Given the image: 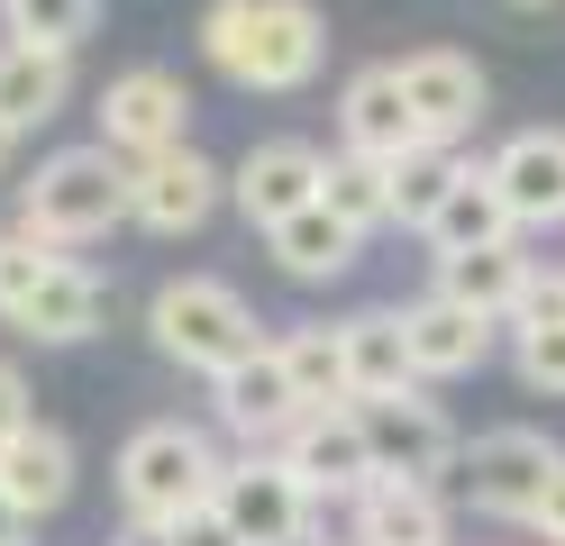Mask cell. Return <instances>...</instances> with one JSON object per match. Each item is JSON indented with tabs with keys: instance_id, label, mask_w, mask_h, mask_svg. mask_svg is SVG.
I'll list each match as a JSON object with an SVG mask.
<instances>
[{
	"instance_id": "6da1fadb",
	"label": "cell",
	"mask_w": 565,
	"mask_h": 546,
	"mask_svg": "<svg viewBox=\"0 0 565 546\" xmlns=\"http://www.w3.org/2000/svg\"><path fill=\"white\" fill-rule=\"evenodd\" d=\"M320 10L310 0H210L201 10V55L237 92H301L320 73Z\"/></svg>"
},
{
	"instance_id": "7a4b0ae2",
	"label": "cell",
	"mask_w": 565,
	"mask_h": 546,
	"mask_svg": "<svg viewBox=\"0 0 565 546\" xmlns=\"http://www.w3.org/2000/svg\"><path fill=\"white\" fill-rule=\"evenodd\" d=\"M220 456H210V437L183 428V419H147L119 447V501H128V528H173L192 520V510L220 501Z\"/></svg>"
},
{
	"instance_id": "3957f363",
	"label": "cell",
	"mask_w": 565,
	"mask_h": 546,
	"mask_svg": "<svg viewBox=\"0 0 565 546\" xmlns=\"http://www.w3.org/2000/svg\"><path fill=\"white\" fill-rule=\"evenodd\" d=\"M119 218H128V164L110 146H64V156H46L38 182H28V201H19V228L46 237V246L100 237Z\"/></svg>"
},
{
	"instance_id": "277c9868",
	"label": "cell",
	"mask_w": 565,
	"mask_h": 546,
	"mask_svg": "<svg viewBox=\"0 0 565 546\" xmlns=\"http://www.w3.org/2000/svg\"><path fill=\"white\" fill-rule=\"evenodd\" d=\"M147 328H156V346L183 364V374H210V383L265 346V338H256V310H246L228 282H210V274L164 282V291H156V310H147Z\"/></svg>"
},
{
	"instance_id": "5b68a950",
	"label": "cell",
	"mask_w": 565,
	"mask_h": 546,
	"mask_svg": "<svg viewBox=\"0 0 565 546\" xmlns=\"http://www.w3.org/2000/svg\"><path fill=\"white\" fill-rule=\"evenodd\" d=\"M556 464L565 456L547 447L539 428H492V437H475V447L456 456V492H466L475 510H492V520H539Z\"/></svg>"
},
{
	"instance_id": "8992f818",
	"label": "cell",
	"mask_w": 565,
	"mask_h": 546,
	"mask_svg": "<svg viewBox=\"0 0 565 546\" xmlns=\"http://www.w3.org/2000/svg\"><path fill=\"white\" fill-rule=\"evenodd\" d=\"M183 119H192V92H183V73H164V64H137L119 73L110 92H100V146H110L119 164H156L183 146Z\"/></svg>"
},
{
	"instance_id": "52a82bcc",
	"label": "cell",
	"mask_w": 565,
	"mask_h": 546,
	"mask_svg": "<svg viewBox=\"0 0 565 546\" xmlns=\"http://www.w3.org/2000/svg\"><path fill=\"white\" fill-rule=\"evenodd\" d=\"M356 428H365V447H374V473H393V483H438V473L466 456V447H456V428L438 419V400H419V392L356 400Z\"/></svg>"
},
{
	"instance_id": "ba28073f",
	"label": "cell",
	"mask_w": 565,
	"mask_h": 546,
	"mask_svg": "<svg viewBox=\"0 0 565 546\" xmlns=\"http://www.w3.org/2000/svg\"><path fill=\"white\" fill-rule=\"evenodd\" d=\"M220 520L246 546H301L310 537V483L282 456H237L220 473Z\"/></svg>"
},
{
	"instance_id": "9c48e42d",
	"label": "cell",
	"mask_w": 565,
	"mask_h": 546,
	"mask_svg": "<svg viewBox=\"0 0 565 546\" xmlns=\"http://www.w3.org/2000/svg\"><path fill=\"white\" fill-rule=\"evenodd\" d=\"M210 392H220V419L246 437V447H282V437H292V428L310 419V410H301L292 364H282V338H265L246 364H228V374L210 383Z\"/></svg>"
},
{
	"instance_id": "30bf717a",
	"label": "cell",
	"mask_w": 565,
	"mask_h": 546,
	"mask_svg": "<svg viewBox=\"0 0 565 546\" xmlns=\"http://www.w3.org/2000/svg\"><path fill=\"white\" fill-rule=\"evenodd\" d=\"M220 192H228V173L210 156H192V146H173V156H156V164H128V218L156 228V237L201 228V218L220 210Z\"/></svg>"
},
{
	"instance_id": "8fae6325",
	"label": "cell",
	"mask_w": 565,
	"mask_h": 546,
	"mask_svg": "<svg viewBox=\"0 0 565 546\" xmlns=\"http://www.w3.org/2000/svg\"><path fill=\"white\" fill-rule=\"evenodd\" d=\"M320 173H329V156H310L301 137H265L256 156H246L237 173H228V201L246 210V228H282V218H301L310 201H320Z\"/></svg>"
},
{
	"instance_id": "7c38bea8",
	"label": "cell",
	"mask_w": 565,
	"mask_h": 546,
	"mask_svg": "<svg viewBox=\"0 0 565 546\" xmlns=\"http://www.w3.org/2000/svg\"><path fill=\"white\" fill-rule=\"evenodd\" d=\"M338 137H347V156H374V164H402L411 146H429L411 92H402V64H365L356 83L338 92Z\"/></svg>"
},
{
	"instance_id": "4fadbf2b",
	"label": "cell",
	"mask_w": 565,
	"mask_h": 546,
	"mask_svg": "<svg viewBox=\"0 0 565 546\" xmlns=\"http://www.w3.org/2000/svg\"><path fill=\"white\" fill-rule=\"evenodd\" d=\"M282 464L301 473L310 483V501L320 492H338V501H356L365 483H374V447H365V428H356V400H347V410H310L292 437H282L274 447Z\"/></svg>"
},
{
	"instance_id": "5bb4252c",
	"label": "cell",
	"mask_w": 565,
	"mask_h": 546,
	"mask_svg": "<svg viewBox=\"0 0 565 546\" xmlns=\"http://www.w3.org/2000/svg\"><path fill=\"white\" fill-rule=\"evenodd\" d=\"M402 92H411L419 137H429V146H456V137L483 119V73H475V55H456V46L402 55Z\"/></svg>"
},
{
	"instance_id": "9a60e30c",
	"label": "cell",
	"mask_w": 565,
	"mask_h": 546,
	"mask_svg": "<svg viewBox=\"0 0 565 546\" xmlns=\"http://www.w3.org/2000/svg\"><path fill=\"white\" fill-rule=\"evenodd\" d=\"M492 182L520 228H556L565 218V128H520L502 156H492Z\"/></svg>"
},
{
	"instance_id": "2e32d148",
	"label": "cell",
	"mask_w": 565,
	"mask_h": 546,
	"mask_svg": "<svg viewBox=\"0 0 565 546\" xmlns=\"http://www.w3.org/2000/svg\"><path fill=\"white\" fill-rule=\"evenodd\" d=\"M402 328H411V364H419V383L475 374L483 346H492V319H483V310H466V301H447V291L411 301V310H402Z\"/></svg>"
},
{
	"instance_id": "e0dca14e",
	"label": "cell",
	"mask_w": 565,
	"mask_h": 546,
	"mask_svg": "<svg viewBox=\"0 0 565 546\" xmlns=\"http://www.w3.org/2000/svg\"><path fill=\"white\" fill-rule=\"evenodd\" d=\"M356 546H447L438 483H393V473H374L356 492Z\"/></svg>"
},
{
	"instance_id": "ac0fdd59",
	"label": "cell",
	"mask_w": 565,
	"mask_h": 546,
	"mask_svg": "<svg viewBox=\"0 0 565 546\" xmlns=\"http://www.w3.org/2000/svg\"><path fill=\"white\" fill-rule=\"evenodd\" d=\"M0 492H10L28 520H46V510H64V492H74V447H64V428L28 419L10 447H0Z\"/></svg>"
},
{
	"instance_id": "d6986e66",
	"label": "cell",
	"mask_w": 565,
	"mask_h": 546,
	"mask_svg": "<svg viewBox=\"0 0 565 546\" xmlns=\"http://www.w3.org/2000/svg\"><path fill=\"white\" fill-rule=\"evenodd\" d=\"M338 328H347V383H356V400L419 392V364H411V328H402V310H356V319H338Z\"/></svg>"
},
{
	"instance_id": "ffe728a7",
	"label": "cell",
	"mask_w": 565,
	"mask_h": 546,
	"mask_svg": "<svg viewBox=\"0 0 565 546\" xmlns=\"http://www.w3.org/2000/svg\"><path fill=\"white\" fill-rule=\"evenodd\" d=\"M100 310H110V282L83 274L74 255H64V265L46 274V291H38L10 328H19V338H38V346H74V338H92V328H100Z\"/></svg>"
},
{
	"instance_id": "44dd1931",
	"label": "cell",
	"mask_w": 565,
	"mask_h": 546,
	"mask_svg": "<svg viewBox=\"0 0 565 546\" xmlns=\"http://www.w3.org/2000/svg\"><path fill=\"white\" fill-rule=\"evenodd\" d=\"M511 201H502V182H492V164H475L466 182L447 192V210L429 218V246L438 255H483V246H511Z\"/></svg>"
},
{
	"instance_id": "7402d4cb",
	"label": "cell",
	"mask_w": 565,
	"mask_h": 546,
	"mask_svg": "<svg viewBox=\"0 0 565 546\" xmlns=\"http://www.w3.org/2000/svg\"><path fill=\"white\" fill-rule=\"evenodd\" d=\"M265 246H274V265L292 274V282H338L347 265H356V246H365V237L347 228V218H338L329 201H310L301 218H282V228H274Z\"/></svg>"
},
{
	"instance_id": "603a6c76",
	"label": "cell",
	"mask_w": 565,
	"mask_h": 546,
	"mask_svg": "<svg viewBox=\"0 0 565 546\" xmlns=\"http://www.w3.org/2000/svg\"><path fill=\"white\" fill-rule=\"evenodd\" d=\"M529 255L520 246H483V255H438V291L447 301H466V310H483V319H511L520 310V291H529Z\"/></svg>"
},
{
	"instance_id": "cb8c5ba5",
	"label": "cell",
	"mask_w": 565,
	"mask_h": 546,
	"mask_svg": "<svg viewBox=\"0 0 565 546\" xmlns=\"http://www.w3.org/2000/svg\"><path fill=\"white\" fill-rule=\"evenodd\" d=\"M64 92H74L64 55H46V46H0V119H10L19 137L46 128L55 109H64Z\"/></svg>"
},
{
	"instance_id": "d4e9b609",
	"label": "cell",
	"mask_w": 565,
	"mask_h": 546,
	"mask_svg": "<svg viewBox=\"0 0 565 546\" xmlns=\"http://www.w3.org/2000/svg\"><path fill=\"white\" fill-rule=\"evenodd\" d=\"M466 173H475V164L456 156V146H411V156L393 164V218H402V228H419V237H429V218L447 210V192H456Z\"/></svg>"
},
{
	"instance_id": "484cf974",
	"label": "cell",
	"mask_w": 565,
	"mask_h": 546,
	"mask_svg": "<svg viewBox=\"0 0 565 546\" xmlns=\"http://www.w3.org/2000/svg\"><path fill=\"white\" fill-rule=\"evenodd\" d=\"M282 364L301 383V410H347L356 383H347V328H292L282 338Z\"/></svg>"
},
{
	"instance_id": "4316f807",
	"label": "cell",
	"mask_w": 565,
	"mask_h": 546,
	"mask_svg": "<svg viewBox=\"0 0 565 546\" xmlns=\"http://www.w3.org/2000/svg\"><path fill=\"white\" fill-rule=\"evenodd\" d=\"M320 201L347 218V228H383V218H393V164H374V156H329V173H320Z\"/></svg>"
},
{
	"instance_id": "83f0119b",
	"label": "cell",
	"mask_w": 565,
	"mask_h": 546,
	"mask_svg": "<svg viewBox=\"0 0 565 546\" xmlns=\"http://www.w3.org/2000/svg\"><path fill=\"white\" fill-rule=\"evenodd\" d=\"M92 10H100V0H0V28H10V46L74 55L92 36Z\"/></svg>"
},
{
	"instance_id": "f1b7e54d",
	"label": "cell",
	"mask_w": 565,
	"mask_h": 546,
	"mask_svg": "<svg viewBox=\"0 0 565 546\" xmlns=\"http://www.w3.org/2000/svg\"><path fill=\"white\" fill-rule=\"evenodd\" d=\"M55 265H64V255H55L46 237H28V228H0V319H19L28 301H38Z\"/></svg>"
},
{
	"instance_id": "f546056e",
	"label": "cell",
	"mask_w": 565,
	"mask_h": 546,
	"mask_svg": "<svg viewBox=\"0 0 565 546\" xmlns=\"http://www.w3.org/2000/svg\"><path fill=\"white\" fill-rule=\"evenodd\" d=\"M520 383L565 392V328H520Z\"/></svg>"
},
{
	"instance_id": "4dcf8cb0",
	"label": "cell",
	"mask_w": 565,
	"mask_h": 546,
	"mask_svg": "<svg viewBox=\"0 0 565 546\" xmlns=\"http://www.w3.org/2000/svg\"><path fill=\"white\" fill-rule=\"evenodd\" d=\"M520 328H565V274H529L520 310H511V338Z\"/></svg>"
},
{
	"instance_id": "1f68e13d",
	"label": "cell",
	"mask_w": 565,
	"mask_h": 546,
	"mask_svg": "<svg viewBox=\"0 0 565 546\" xmlns=\"http://www.w3.org/2000/svg\"><path fill=\"white\" fill-rule=\"evenodd\" d=\"M164 537H173V546H246V537L220 520V501H210V510H192V520H173Z\"/></svg>"
},
{
	"instance_id": "d6a6232c",
	"label": "cell",
	"mask_w": 565,
	"mask_h": 546,
	"mask_svg": "<svg viewBox=\"0 0 565 546\" xmlns=\"http://www.w3.org/2000/svg\"><path fill=\"white\" fill-rule=\"evenodd\" d=\"M19 428H28V383H19V364L0 355V447H10Z\"/></svg>"
},
{
	"instance_id": "836d02e7",
	"label": "cell",
	"mask_w": 565,
	"mask_h": 546,
	"mask_svg": "<svg viewBox=\"0 0 565 546\" xmlns=\"http://www.w3.org/2000/svg\"><path fill=\"white\" fill-rule=\"evenodd\" d=\"M529 528H539L547 546H565V464H556V483H547V501H539V520H529Z\"/></svg>"
},
{
	"instance_id": "e575fe53",
	"label": "cell",
	"mask_w": 565,
	"mask_h": 546,
	"mask_svg": "<svg viewBox=\"0 0 565 546\" xmlns=\"http://www.w3.org/2000/svg\"><path fill=\"white\" fill-rule=\"evenodd\" d=\"M0 546H28V510H19L10 492H0Z\"/></svg>"
},
{
	"instance_id": "d590c367",
	"label": "cell",
	"mask_w": 565,
	"mask_h": 546,
	"mask_svg": "<svg viewBox=\"0 0 565 546\" xmlns=\"http://www.w3.org/2000/svg\"><path fill=\"white\" fill-rule=\"evenodd\" d=\"M119 546H173V537H164V528H128Z\"/></svg>"
},
{
	"instance_id": "8d00e7d4",
	"label": "cell",
	"mask_w": 565,
	"mask_h": 546,
	"mask_svg": "<svg viewBox=\"0 0 565 546\" xmlns=\"http://www.w3.org/2000/svg\"><path fill=\"white\" fill-rule=\"evenodd\" d=\"M10 146H19V128H10V119H0V164H10Z\"/></svg>"
},
{
	"instance_id": "74e56055",
	"label": "cell",
	"mask_w": 565,
	"mask_h": 546,
	"mask_svg": "<svg viewBox=\"0 0 565 546\" xmlns=\"http://www.w3.org/2000/svg\"><path fill=\"white\" fill-rule=\"evenodd\" d=\"M520 10H547V0H520Z\"/></svg>"
}]
</instances>
